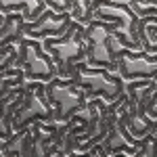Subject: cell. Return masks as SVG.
I'll return each instance as SVG.
<instances>
[{"instance_id": "cell-3", "label": "cell", "mask_w": 157, "mask_h": 157, "mask_svg": "<svg viewBox=\"0 0 157 157\" xmlns=\"http://www.w3.org/2000/svg\"><path fill=\"white\" fill-rule=\"evenodd\" d=\"M94 19H103L109 23H117L113 34L143 50V44L138 40V21L140 15L130 6V2H120V0H94Z\"/></svg>"}, {"instance_id": "cell-19", "label": "cell", "mask_w": 157, "mask_h": 157, "mask_svg": "<svg viewBox=\"0 0 157 157\" xmlns=\"http://www.w3.org/2000/svg\"><path fill=\"white\" fill-rule=\"evenodd\" d=\"M120 2H130V0H120Z\"/></svg>"}, {"instance_id": "cell-15", "label": "cell", "mask_w": 157, "mask_h": 157, "mask_svg": "<svg viewBox=\"0 0 157 157\" xmlns=\"http://www.w3.org/2000/svg\"><path fill=\"white\" fill-rule=\"evenodd\" d=\"M138 153L134 157H157V136L155 134H147L143 138H138Z\"/></svg>"}, {"instance_id": "cell-20", "label": "cell", "mask_w": 157, "mask_h": 157, "mask_svg": "<svg viewBox=\"0 0 157 157\" xmlns=\"http://www.w3.org/2000/svg\"><path fill=\"white\" fill-rule=\"evenodd\" d=\"M155 136H157V132H155Z\"/></svg>"}, {"instance_id": "cell-2", "label": "cell", "mask_w": 157, "mask_h": 157, "mask_svg": "<svg viewBox=\"0 0 157 157\" xmlns=\"http://www.w3.org/2000/svg\"><path fill=\"white\" fill-rule=\"evenodd\" d=\"M73 80L86 90L88 98L101 97L107 103H113L126 94V80L120 73L111 71L107 67H92L86 61H80L75 65Z\"/></svg>"}, {"instance_id": "cell-18", "label": "cell", "mask_w": 157, "mask_h": 157, "mask_svg": "<svg viewBox=\"0 0 157 157\" xmlns=\"http://www.w3.org/2000/svg\"><path fill=\"white\" fill-rule=\"evenodd\" d=\"M50 9H55L57 13H69L71 11V0H46Z\"/></svg>"}, {"instance_id": "cell-1", "label": "cell", "mask_w": 157, "mask_h": 157, "mask_svg": "<svg viewBox=\"0 0 157 157\" xmlns=\"http://www.w3.org/2000/svg\"><path fill=\"white\" fill-rule=\"evenodd\" d=\"M44 48L57 63L59 78H73L75 65L86 61V25L80 21H71L69 29L57 38H44Z\"/></svg>"}, {"instance_id": "cell-17", "label": "cell", "mask_w": 157, "mask_h": 157, "mask_svg": "<svg viewBox=\"0 0 157 157\" xmlns=\"http://www.w3.org/2000/svg\"><path fill=\"white\" fill-rule=\"evenodd\" d=\"M130 6L140 17H149V15L157 17V0H130Z\"/></svg>"}, {"instance_id": "cell-10", "label": "cell", "mask_w": 157, "mask_h": 157, "mask_svg": "<svg viewBox=\"0 0 157 157\" xmlns=\"http://www.w3.org/2000/svg\"><path fill=\"white\" fill-rule=\"evenodd\" d=\"M59 130V121H42L38 120L32 124V132H34V149L32 157H50L59 155V147L55 143Z\"/></svg>"}, {"instance_id": "cell-11", "label": "cell", "mask_w": 157, "mask_h": 157, "mask_svg": "<svg viewBox=\"0 0 157 157\" xmlns=\"http://www.w3.org/2000/svg\"><path fill=\"white\" fill-rule=\"evenodd\" d=\"M34 132L32 126L13 132L6 140H0V157H32Z\"/></svg>"}, {"instance_id": "cell-7", "label": "cell", "mask_w": 157, "mask_h": 157, "mask_svg": "<svg viewBox=\"0 0 157 157\" xmlns=\"http://www.w3.org/2000/svg\"><path fill=\"white\" fill-rule=\"evenodd\" d=\"M117 23L92 19L86 23V63L92 67H107L117 73V59L111 52V34Z\"/></svg>"}, {"instance_id": "cell-16", "label": "cell", "mask_w": 157, "mask_h": 157, "mask_svg": "<svg viewBox=\"0 0 157 157\" xmlns=\"http://www.w3.org/2000/svg\"><path fill=\"white\" fill-rule=\"evenodd\" d=\"M2 50V57H0V71L9 69L15 65V61L19 59V44H6V46H0Z\"/></svg>"}, {"instance_id": "cell-4", "label": "cell", "mask_w": 157, "mask_h": 157, "mask_svg": "<svg viewBox=\"0 0 157 157\" xmlns=\"http://www.w3.org/2000/svg\"><path fill=\"white\" fill-rule=\"evenodd\" d=\"M46 94L55 107V121H67L88 105V94L73 78H55L46 82Z\"/></svg>"}, {"instance_id": "cell-9", "label": "cell", "mask_w": 157, "mask_h": 157, "mask_svg": "<svg viewBox=\"0 0 157 157\" xmlns=\"http://www.w3.org/2000/svg\"><path fill=\"white\" fill-rule=\"evenodd\" d=\"M73 17L71 13H57L55 9H46L38 19L27 21L25 23V36L34 38V40H44V38H57L63 36L69 25H71Z\"/></svg>"}, {"instance_id": "cell-12", "label": "cell", "mask_w": 157, "mask_h": 157, "mask_svg": "<svg viewBox=\"0 0 157 157\" xmlns=\"http://www.w3.org/2000/svg\"><path fill=\"white\" fill-rule=\"evenodd\" d=\"M25 19L23 13H9L0 15V46L6 44H21L25 38Z\"/></svg>"}, {"instance_id": "cell-6", "label": "cell", "mask_w": 157, "mask_h": 157, "mask_svg": "<svg viewBox=\"0 0 157 157\" xmlns=\"http://www.w3.org/2000/svg\"><path fill=\"white\" fill-rule=\"evenodd\" d=\"M55 121V107L46 94V82H25V98L13 117V130L29 128L34 121Z\"/></svg>"}, {"instance_id": "cell-14", "label": "cell", "mask_w": 157, "mask_h": 157, "mask_svg": "<svg viewBox=\"0 0 157 157\" xmlns=\"http://www.w3.org/2000/svg\"><path fill=\"white\" fill-rule=\"evenodd\" d=\"M71 17L73 21L88 23L94 19V0H71Z\"/></svg>"}, {"instance_id": "cell-5", "label": "cell", "mask_w": 157, "mask_h": 157, "mask_svg": "<svg viewBox=\"0 0 157 157\" xmlns=\"http://www.w3.org/2000/svg\"><path fill=\"white\" fill-rule=\"evenodd\" d=\"M13 67H21L25 71V82L36 80V82H50L59 75L57 63L50 57L42 40L25 36L19 44V59L15 61Z\"/></svg>"}, {"instance_id": "cell-13", "label": "cell", "mask_w": 157, "mask_h": 157, "mask_svg": "<svg viewBox=\"0 0 157 157\" xmlns=\"http://www.w3.org/2000/svg\"><path fill=\"white\" fill-rule=\"evenodd\" d=\"M46 9H48L46 0H0V15L23 13L27 21L38 19Z\"/></svg>"}, {"instance_id": "cell-8", "label": "cell", "mask_w": 157, "mask_h": 157, "mask_svg": "<svg viewBox=\"0 0 157 157\" xmlns=\"http://www.w3.org/2000/svg\"><path fill=\"white\" fill-rule=\"evenodd\" d=\"M117 73L130 80H157V55L147 50H126L117 57Z\"/></svg>"}]
</instances>
